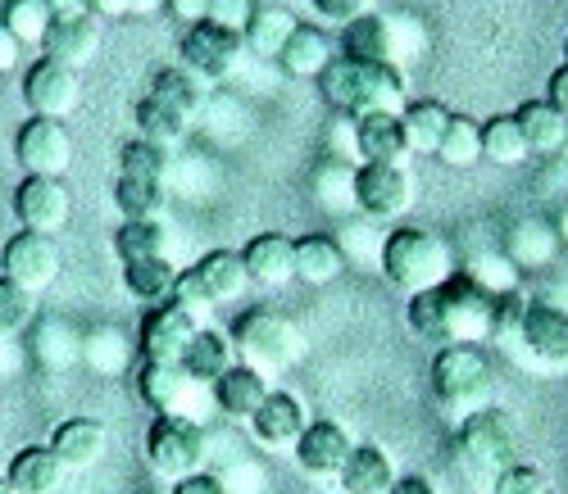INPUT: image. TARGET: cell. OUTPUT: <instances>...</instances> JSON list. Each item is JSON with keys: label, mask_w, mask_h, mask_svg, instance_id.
Wrapping results in <instances>:
<instances>
[{"label": "cell", "mask_w": 568, "mask_h": 494, "mask_svg": "<svg viewBox=\"0 0 568 494\" xmlns=\"http://www.w3.org/2000/svg\"><path fill=\"white\" fill-rule=\"evenodd\" d=\"M268 377L264 372H255V368H246V363H232L214 385H210V394H214V409L223 413V418H232V422H251L255 413H260V404L268 400Z\"/></svg>", "instance_id": "cb8c5ba5"}, {"label": "cell", "mask_w": 568, "mask_h": 494, "mask_svg": "<svg viewBox=\"0 0 568 494\" xmlns=\"http://www.w3.org/2000/svg\"><path fill=\"white\" fill-rule=\"evenodd\" d=\"M546 101L568 119V64H559V69L550 73V82H546Z\"/></svg>", "instance_id": "6f0895ef"}, {"label": "cell", "mask_w": 568, "mask_h": 494, "mask_svg": "<svg viewBox=\"0 0 568 494\" xmlns=\"http://www.w3.org/2000/svg\"><path fill=\"white\" fill-rule=\"evenodd\" d=\"M14 159L28 177H64L73 164V132L64 119H41L32 114L14 132Z\"/></svg>", "instance_id": "8fae6325"}, {"label": "cell", "mask_w": 568, "mask_h": 494, "mask_svg": "<svg viewBox=\"0 0 568 494\" xmlns=\"http://www.w3.org/2000/svg\"><path fill=\"white\" fill-rule=\"evenodd\" d=\"M555 231H559V240H568V209H559V218H555Z\"/></svg>", "instance_id": "be15d7a7"}, {"label": "cell", "mask_w": 568, "mask_h": 494, "mask_svg": "<svg viewBox=\"0 0 568 494\" xmlns=\"http://www.w3.org/2000/svg\"><path fill=\"white\" fill-rule=\"evenodd\" d=\"M437 159H442L446 168H455V173L483 164V123L468 119V114H455L450 127H446V141H442Z\"/></svg>", "instance_id": "b9f144b4"}, {"label": "cell", "mask_w": 568, "mask_h": 494, "mask_svg": "<svg viewBox=\"0 0 568 494\" xmlns=\"http://www.w3.org/2000/svg\"><path fill=\"white\" fill-rule=\"evenodd\" d=\"M51 454L69 467V472H87V467H97L101 459H105V444H110V435H105V426L97 422V418H64L55 431H51Z\"/></svg>", "instance_id": "d4e9b609"}, {"label": "cell", "mask_w": 568, "mask_h": 494, "mask_svg": "<svg viewBox=\"0 0 568 494\" xmlns=\"http://www.w3.org/2000/svg\"><path fill=\"white\" fill-rule=\"evenodd\" d=\"M64 463L51 454V444H28L19 450L6 467V481L14 485V494H55L64 485Z\"/></svg>", "instance_id": "f1b7e54d"}, {"label": "cell", "mask_w": 568, "mask_h": 494, "mask_svg": "<svg viewBox=\"0 0 568 494\" xmlns=\"http://www.w3.org/2000/svg\"><path fill=\"white\" fill-rule=\"evenodd\" d=\"M169 494H232L227 485H223V476H214V472H192V476H182V481H173V490Z\"/></svg>", "instance_id": "db71d44e"}, {"label": "cell", "mask_w": 568, "mask_h": 494, "mask_svg": "<svg viewBox=\"0 0 568 494\" xmlns=\"http://www.w3.org/2000/svg\"><path fill=\"white\" fill-rule=\"evenodd\" d=\"M491 494H555V490H550V476H546L537 463L518 459L514 467L500 472V481L491 485Z\"/></svg>", "instance_id": "681fc988"}, {"label": "cell", "mask_w": 568, "mask_h": 494, "mask_svg": "<svg viewBox=\"0 0 568 494\" xmlns=\"http://www.w3.org/2000/svg\"><path fill=\"white\" fill-rule=\"evenodd\" d=\"M173 305H182L186 313H196L201 322H210V313L219 309L214 300H210V290H205V281L192 272V268H182L178 272V286H173Z\"/></svg>", "instance_id": "f907efd6"}, {"label": "cell", "mask_w": 568, "mask_h": 494, "mask_svg": "<svg viewBox=\"0 0 568 494\" xmlns=\"http://www.w3.org/2000/svg\"><path fill=\"white\" fill-rule=\"evenodd\" d=\"M428 381L437 404L455 418H468L491 404L496 394V359L487 344L464 340V344H437V354L428 363Z\"/></svg>", "instance_id": "277c9868"}, {"label": "cell", "mask_w": 568, "mask_h": 494, "mask_svg": "<svg viewBox=\"0 0 568 494\" xmlns=\"http://www.w3.org/2000/svg\"><path fill=\"white\" fill-rule=\"evenodd\" d=\"M255 10H260L255 0H210V23H219V28H227V32H242V37H246Z\"/></svg>", "instance_id": "816d5d0a"}, {"label": "cell", "mask_w": 568, "mask_h": 494, "mask_svg": "<svg viewBox=\"0 0 568 494\" xmlns=\"http://www.w3.org/2000/svg\"><path fill=\"white\" fill-rule=\"evenodd\" d=\"M310 6H314V19L337 23V28H351L355 19L373 14V0H310Z\"/></svg>", "instance_id": "f5cc1de1"}, {"label": "cell", "mask_w": 568, "mask_h": 494, "mask_svg": "<svg viewBox=\"0 0 568 494\" xmlns=\"http://www.w3.org/2000/svg\"><path fill=\"white\" fill-rule=\"evenodd\" d=\"M164 10L178 19V23H205L210 19V0H164Z\"/></svg>", "instance_id": "11a10c76"}, {"label": "cell", "mask_w": 568, "mask_h": 494, "mask_svg": "<svg viewBox=\"0 0 568 494\" xmlns=\"http://www.w3.org/2000/svg\"><path fill=\"white\" fill-rule=\"evenodd\" d=\"M314 200L327 214H346L355 205V168L342 164V159H327L323 173L314 177Z\"/></svg>", "instance_id": "f6af8a7d"}, {"label": "cell", "mask_w": 568, "mask_h": 494, "mask_svg": "<svg viewBox=\"0 0 568 494\" xmlns=\"http://www.w3.org/2000/svg\"><path fill=\"white\" fill-rule=\"evenodd\" d=\"M51 10H55V14H78L82 0H51Z\"/></svg>", "instance_id": "6125c7cd"}, {"label": "cell", "mask_w": 568, "mask_h": 494, "mask_svg": "<svg viewBox=\"0 0 568 494\" xmlns=\"http://www.w3.org/2000/svg\"><path fill=\"white\" fill-rule=\"evenodd\" d=\"M169 173V155L155 151L151 141H128L119 151V177H132V182H164Z\"/></svg>", "instance_id": "bcb514c9"}, {"label": "cell", "mask_w": 568, "mask_h": 494, "mask_svg": "<svg viewBox=\"0 0 568 494\" xmlns=\"http://www.w3.org/2000/svg\"><path fill=\"white\" fill-rule=\"evenodd\" d=\"M387 494H442V490H437V481H433V476H423V472H405V476H396V485H392Z\"/></svg>", "instance_id": "680465c9"}, {"label": "cell", "mask_w": 568, "mask_h": 494, "mask_svg": "<svg viewBox=\"0 0 568 494\" xmlns=\"http://www.w3.org/2000/svg\"><path fill=\"white\" fill-rule=\"evenodd\" d=\"M246 426H251V435H255L260 450H268V454H292L296 440H301L305 426H310V413H305V404L296 400L292 390H268V400L260 404V413H255Z\"/></svg>", "instance_id": "ac0fdd59"}, {"label": "cell", "mask_w": 568, "mask_h": 494, "mask_svg": "<svg viewBox=\"0 0 568 494\" xmlns=\"http://www.w3.org/2000/svg\"><path fill=\"white\" fill-rule=\"evenodd\" d=\"M418 51H428V32L414 19L400 14H364L351 28H342V55L351 60H373V64H396L405 69Z\"/></svg>", "instance_id": "52a82bcc"}, {"label": "cell", "mask_w": 568, "mask_h": 494, "mask_svg": "<svg viewBox=\"0 0 568 494\" xmlns=\"http://www.w3.org/2000/svg\"><path fill=\"white\" fill-rule=\"evenodd\" d=\"M518 344L528 350V359L546 372L568 368V309L550 300H528L524 327H518Z\"/></svg>", "instance_id": "5bb4252c"}, {"label": "cell", "mask_w": 568, "mask_h": 494, "mask_svg": "<svg viewBox=\"0 0 568 494\" xmlns=\"http://www.w3.org/2000/svg\"><path fill=\"white\" fill-rule=\"evenodd\" d=\"M450 119H455V110H450L446 101H437V95H409V105L400 110V123H405V136H409V151L437 159Z\"/></svg>", "instance_id": "484cf974"}, {"label": "cell", "mask_w": 568, "mask_h": 494, "mask_svg": "<svg viewBox=\"0 0 568 494\" xmlns=\"http://www.w3.org/2000/svg\"><path fill=\"white\" fill-rule=\"evenodd\" d=\"M0 23L23 41V51H41L45 32H51V23H55V10H51V0H10Z\"/></svg>", "instance_id": "7bdbcfd3"}, {"label": "cell", "mask_w": 568, "mask_h": 494, "mask_svg": "<svg viewBox=\"0 0 568 494\" xmlns=\"http://www.w3.org/2000/svg\"><path fill=\"white\" fill-rule=\"evenodd\" d=\"M132 119H136V136L151 141L155 151H164V155L182 151L186 136H192V119L178 114V110L164 105V101H155V95H141L136 110H132Z\"/></svg>", "instance_id": "f546056e"}, {"label": "cell", "mask_w": 568, "mask_h": 494, "mask_svg": "<svg viewBox=\"0 0 568 494\" xmlns=\"http://www.w3.org/2000/svg\"><path fill=\"white\" fill-rule=\"evenodd\" d=\"M73 214V191L64 186V177H23L14 191V218L28 231H45L55 236Z\"/></svg>", "instance_id": "e0dca14e"}, {"label": "cell", "mask_w": 568, "mask_h": 494, "mask_svg": "<svg viewBox=\"0 0 568 494\" xmlns=\"http://www.w3.org/2000/svg\"><path fill=\"white\" fill-rule=\"evenodd\" d=\"M232 350H236V363H246L264 377L273 372H292L301 359H305V336L301 327L277 313V309H242L232 318Z\"/></svg>", "instance_id": "8992f818"}, {"label": "cell", "mask_w": 568, "mask_h": 494, "mask_svg": "<svg viewBox=\"0 0 568 494\" xmlns=\"http://www.w3.org/2000/svg\"><path fill=\"white\" fill-rule=\"evenodd\" d=\"M205 322L196 313H186L182 305H155L146 309V318H141L136 327V359L141 363H182L186 344H192V336L201 331Z\"/></svg>", "instance_id": "7c38bea8"}, {"label": "cell", "mask_w": 568, "mask_h": 494, "mask_svg": "<svg viewBox=\"0 0 568 494\" xmlns=\"http://www.w3.org/2000/svg\"><path fill=\"white\" fill-rule=\"evenodd\" d=\"M0 494H14V485H10L6 476H0Z\"/></svg>", "instance_id": "e7e4bbea"}, {"label": "cell", "mask_w": 568, "mask_h": 494, "mask_svg": "<svg viewBox=\"0 0 568 494\" xmlns=\"http://www.w3.org/2000/svg\"><path fill=\"white\" fill-rule=\"evenodd\" d=\"M355 155H359V164H409L414 151H409L400 114L355 119Z\"/></svg>", "instance_id": "7402d4cb"}, {"label": "cell", "mask_w": 568, "mask_h": 494, "mask_svg": "<svg viewBox=\"0 0 568 494\" xmlns=\"http://www.w3.org/2000/svg\"><path fill=\"white\" fill-rule=\"evenodd\" d=\"M192 272L205 281V290H210L214 305H232V300H242V295L251 290L242 250H210V255H201V259L192 264Z\"/></svg>", "instance_id": "836d02e7"}, {"label": "cell", "mask_w": 568, "mask_h": 494, "mask_svg": "<svg viewBox=\"0 0 568 494\" xmlns=\"http://www.w3.org/2000/svg\"><path fill=\"white\" fill-rule=\"evenodd\" d=\"M0 272H6L10 281H19L23 290L41 295L45 286L60 277V245H55V236L19 227L6 240V250H0Z\"/></svg>", "instance_id": "4fadbf2b"}, {"label": "cell", "mask_w": 568, "mask_h": 494, "mask_svg": "<svg viewBox=\"0 0 568 494\" xmlns=\"http://www.w3.org/2000/svg\"><path fill=\"white\" fill-rule=\"evenodd\" d=\"M318 95L333 114L368 119V114H400L409 105V78L396 64H373V60H333L318 78Z\"/></svg>", "instance_id": "7a4b0ae2"}, {"label": "cell", "mask_w": 568, "mask_h": 494, "mask_svg": "<svg viewBox=\"0 0 568 494\" xmlns=\"http://www.w3.org/2000/svg\"><path fill=\"white\" fill-rule=\"evenodd\" d=\"M564 64H568V37H564Z\"/></svg>", "instance_id": "03108f58"}, {"label": "cell", "mask_w": 568, "mask_h": 494, "mask_svg": "<svg viewBox=\"0 0 568 494\" xmlns=\"http://www.w3.org/2000/svg\"><path fill=\"white\" fill-rule=\"evenodd\" d=\"M32 354L45 372H69L82 363V331L64 318H45L32 331Z\"/></svg>", "instance_id": "e575fe53"}, {"label": "cell", "mask_w": 568, "mask_h": 494, "mask_svg": "<svg viewBox=\"0 0 568 494\" xmlns=\"http://www.w3.org/2000/svg\"><path fill=\"white\" fill-rule=\"evenodd\" d=\"M164 0H128V14H160Z\"/></svg>", "instance_id": "94428289"}, {"label": "cell", "mask_w": 568, "mask_h": 494, "mask_svg": "<svg viewBox=\"0 0 568 494\" xmlns=\"http://www.w3.org/2000/svg\"><path fill=\"white\" fill-rule=\"evenodd\" d=\"M164 200H169L164 182H132V177L114 182V205H119L123 218H160Z\"/></svg>", "instance_id": "ee69618b"}, {"label": "cell", "mask_w": 568, "mask_h": 494, "mask_svg": "<svg viewBox=\"0 0 568 494\" xmlns=\"http://www.w3.org/2000/svg\"><path fill=\"white\" fill-rule=\"evenodd\" d=\"M210 435L192 413H160L146 431V463L164 481H182L205 467Z\"/></svg>", "instance_id": "ba28073f"}, {"label": "cell", "mask_w": 568, "mask_h": 494, "mask_svg": "<svg viewBox=\"0 0 568 494\" xmlns=\"http://www.w3.org/2000/svg\"><path fill=\"white\" fill-rule=\"evenodd\" d=\"M396 476L400 472L383 444H355V454L346 459L337 485H342V494H387L396 485Z\"/></svg>", "instance_id": "83f0119b"}, {"label": "cell", "mask_w": 568, "mask_h": 494, "mask_svg": "<svg viewBox=\"0 0 568 494\" xmlns=\"http://www.w3.org/2000/svg\"><path fill=\"white\" fill-rule=\"evenodd\" d=\"M178 272H182V268H173L169 255H164V259H136V264H123V286H128L132 300H141L146 309H155V305H169V300H173Z\"/></svg>", "instance_id": "f35d334b"}, {"label": "cell", "mask_w": 568, "mask_h": 494, "mask_svg": "<svg viewBox=\"0 0 568 494\" xmlns=\"http://www.w3.org/2000/svg\"><path fill=\"white\" fill-rule=\"evenodd\" d=\"M132 354H136V344L119 327H91V331H82V363L97 377H123L132 368Z\"/></svg>", "instance_id": "d590c367"}, {"label": "cell", "mask_w": 568, "mask_h": 494, "mask_svg": "<svg viewBox=\"0 0 568 494\" xmlns=\"http://www.w3.org/2000/svg\"><path fill=\"white\" fill-rule=\"evenodd\" d=\"M232 363H236L232 336L219 331V327H210V322L192 336V344H186V354H182V368H186V377H192L196 385H214Z\"/></svg>", "instance_id": "1f68e13d"}, {"label": "cell", "mask_w": 568, "mask_h": 494, "mask_svg": "<svg viewBox=\"0 0 568 494\" xmlns=\"http://www.w3.org/2000/svg\"><path fill=\"white\" fill-rule=\"evenodd\" d=\"M146 95H155V101H164V105H173L178 114H186V119H201L205 114V105H210V82L205 78H196L192 69H182V64H164V69H155L151 73V91Z\"/></svg>", "instance_id": "4dcf8cb0"}, {"label": "cell", "mask_w": 568, "mask_h": 494, "mask_svg": "<svg viewBox=\"0 0 568 494\" xmlns=\"http://www.w3.org/2000/svg\"><path fill=\"white\" fill-rule=\"evenodd\" d=\"M97 51H101V19L87 14V10L55 14L51 32H45V41H41V55L55 60V64H69V69L91 64V60H97Z\"/></svg>", "instance_id": "ffe728a7"}, {"label": "cell", "mask_w": 568, "mask_h": 494, "mask_svg": "<svg viewBox=\"0 0 568 494\" xmlns=\"http://www.w3.org/2000/svg\"><path fill=\"white\" fill-rule=\"evenodd\" d=\"M327 64H333V41H327V32L314 23H301L296 37L287 41V51L277 55V69L287 78H314L318 82Z\"/></svg>", "instance_id": "8d00e7d4"}, {"label": "cell", "mask_w": 568, "mask_h": 494, "mask_svg": "<svg viewBox=\"0 0 568 494\" xmlns=\"http://www.w3.org/2000/svg\"><path fill=\"white\" fill-rule=\"evenodd\" d=\"M19 60H23V41H19L6 23H0V73H14Z\"/></svg>", "instance_id": "9f6ffc18"}, {"label": "cell", "mask_w": 568, "mask_h": 494, "mask_svg": "<svg viewBox=\"0 0 568 494\" xmlns=\"http://www.w3.org/2000/svg\"><path fill=\"white\" fill-rule=\"evenodd\" d=\"M351 454H355V440H351V431H346L342 422H333V418H310L305 435L296 440V450H292L296 467H301L305 476H314V481H337Z\"/></svg>", "instance_id": "9a60e30c"}, {"label": "cell", "mask_w": 568, "mask_h": 494, "mask_svg": "<svg viewBox=\"0 0 568 494\" xmlns=\"http://www.w3.org/2000/svg\"><path fill=\"white\" fill-rule=\"evenodd\" d=\"M114 255H119V264L164 259L169 255V227L160 218H123V227L114 231Z\"/></svg>", "instance_id": "60d3db41"}, {"label": "cell", "mask_w": 568, "mask_h": 494, "mask_svg": "<svg viewBox=\"0 0 568 494\" xmlns=\"http://www.w3.org/2000/svg\"><path fill=\"white\" fill-rule=\"evenodd\" d=\"M377 272H383L392 286H400L405 295H418V290H433L442 286L450 272H455V255L450 245L428 231V227H414V223H400L383 236V255H377Z\"/></svg>", "instance_id": "5b68a950"}, {"label": "cell", "mask_w": 568, "mask_h": 494, "mask_svg": "<svg viewBox=\"0 0 568 494\" xmlns=\"http://www.w3.org/2000/svg\"><path fill=\"white\" fill-rule=\"evenodd\" d=\"M464 272H468L473 281H478V286H487L491 295H505V290H524V286H518V277H524V272L514 268V259H509L505 250H496V255H483V259H473Z\"/></svg>", "instance_id": "c3c4849f"}, {"label": "cell", "mask_w": 568, "mask_h": 494, "mask_svg": "<svg viewBox=\"0 0 568 494\" xmlns=\"http://www.w3.org/2000/svg\"><path fill=\"white\" fill-rule=\"evenodd\" d=\"M242 264H246L251 286L282 290V286L296 281V240L282 236V231H260L242 245Z\"/></svg>", "instance_id": "d6986e66"}, {"label": "cell", "mask_w": 568, "mask_h": 494, "mask_svg": "<svg viewBox=\"0 0 568 494\" xmlns=\"http://www.w3.org/2000/svg\"><path fill=\"white\" fill-rule=\"evenodd\" d=\"M491 318H496V295L473 281L464 268H455L433 290L409 295V305H405L409 331L433 344H464V340L487 344Z\"/></svg>", "instance_id": "6da1fadb"}, {"label": "cell", "mask_w": 568, "mask_h": 494, "mask_svg": "<svg viewBox=\"0 0 568 494\" xmlns=\"http://www.w3.org/2000/svg\"><path fill=\"white\" fill-rule=\"evenodd\" d=\"M346 264L351 259L337 236H327V231L296 236V281L301 286H333V281H342Z\"/></svg>", "instance_id": "4316f807"}, {"label": "cell", "mask_w": 568, "mask_h": 494, "mask_svg": "<svg viewBox=\"0 0 568 494\" xmlns=\"http://www.w3.org/2000/svg\"><path fill=\"white\" fill-rule=\"evenodd\" d=\"M242 55H246V37L242 32H227L219 23H192L178 41V60L182 69H192L196 78H205L210 86L214 82H227L236 69H242Z\"/></svg>", "instance_id": "9c48e42d"}, {"label": "cell", "mask_w": 568, "mask_h": 494, "mask_svg": "<svg viewBox=\"0 0 568 494\" xmlns=\"http://www.w3.org/2000/svg\"><path fill=\"white\" fill-rule=\"evenodd\" d=\"M514 119H518V127H524V141H528L532 159H550L568 145V119L550 101H524L514 110Z\"/></svg>", "instance_id": "d6a6232c"}, {"label": "cell", "mask_w": 568, "mask_h": 494, "mask_svg": "<svg viewBox=\"0 0 568 494\" xmlns=\"http://www.w3.org/2000/svg\"><path fill=\"white\" fill-rule=\"evenodd\" d=\"M414 205L409 164H355V209L368 223H396Z\"/></svg>", "instance_id": "30bf717a"}, {"label": "cell", "mask_w": 568, "mask_h": 494, "mask_svg": "<svg viewBox=\"0 0 568 494\" xmlns=\"http://www.w3.org/2000/svg\"><path fill=\"white\" fill-rule=\"evenodd\" d=\"M296 28H301V19L287 6H260L251 28H246V51L255 60H273L277 64V55L287 51V41L296 37Z\"/></svg>", "instance_id": "74e56055"}, {"label": "cell", "mask_w": 568, "mask_h": 494, "mask_svg": "<svg viewBox=\"0 0 568 494\" xmlns=\"http://www.w3.org/2000/svg\"><path fill=\"white\" fill-rule=\"evenodd\" d=\"M196 390H205V385H196L186 377L182 363H141L136 368V394L155 409V418L160 413H186V404L196 400Z\"/></svg>", "instance_id": "44dd1931"}, {"label": "cell", "mask_w": 568, "mask_h": 494, "mask_svg": "<svg viewBox=\"0 0 568 494\" xmlns=\"http://www.w3.org/2000/svg\"><path fill=\"white\" fill-rule=\"evenodd\" d=\"M32 313H37V295L23 290L19 281H10L0 272V336H19L32 327Z\"/></svg>", "instance_id": "7dc6e473"}, {"label": "cell", "mask_w": 568, "mask_h": 494, "mask_svg": "<svg viewBox=\"0 0 568 494\" xmlns=\"http://www.w3.org/2000/svg\"><path fill=\"white\" fill-rule=\"evenodd\" d=\"M483 159L496 164V168H518V164L532 159L528 141H524V127H518L514 114H491L483 123Z\"/></svg>", "instance_id": "ab89813d"}, {"label": "cell", "mask_w": 568, "mask_h": 494, "mask_svg": "<svg viewBox=\"0 0 568 494\" xmlns=\"http://www.w3.org/2000/svg\"><path fill=\"white\" fill-rule=\"evenodd\" d=\"M82 10L97 14V19H123L128 14V0H82Z\"/></svg>", "instance_id": "91938a15"}, {"label": "cell", "mask_w": 568, "mask_h": 494, "mask_svg": "<svg viewBox=\"0 0 568 494\" xmlns=\"http://www.w3.org/2000/svg\"><path fill=\"white\" fill-rule=\"evenodd\" d=\"M455 463H459V472L468 476L473 490L491 494L500 472L518 463V426H514V418L505 409H496V404L459 418V426H455Z\"/></svg>", "instance_id": "3957f363"}, {"label": "cell", "mask_w": 568, "mask_h": 494, "mask_svg": "<svg viewBox=\"0 0 568 494\" xmlns=\"http://www.w3.org/2000/svg\"><path fill=\"white\" fill-rule=\"evenodd\" d=\"M23 95H28V105L32 114L41 119H73V110L82 105V73L69 69V64H55V60H37L23 78Z\"/></svg>", "instance_id": "2e32d148"}, {"label": "cell", "mask_w": 568, "mask_h": 494, "mask_svg": "<svg viewBox=\"0 0 568 494\" xmlns=\"http://www.w3.org/2000/svg\"><path fill=\"white\" fill-rule=\"evenodd\" d=\"M564 240L555 231L550 218H518L509 231H505V255L514 259L518 272H541L559 259Z\"/></svg>", "instance_id": "603a6c76"}]
</instances>
